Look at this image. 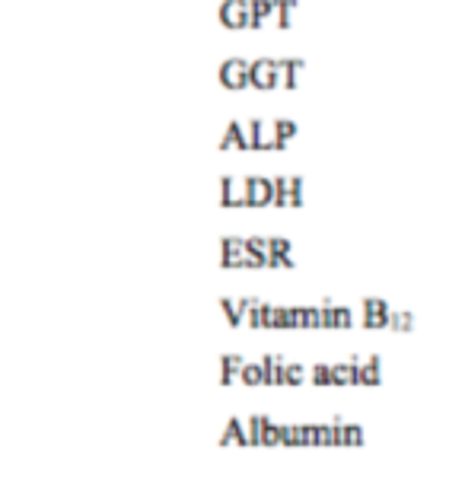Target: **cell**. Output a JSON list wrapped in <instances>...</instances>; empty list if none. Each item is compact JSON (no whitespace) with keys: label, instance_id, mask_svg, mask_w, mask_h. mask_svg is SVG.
<instances>
[]
</instances>
